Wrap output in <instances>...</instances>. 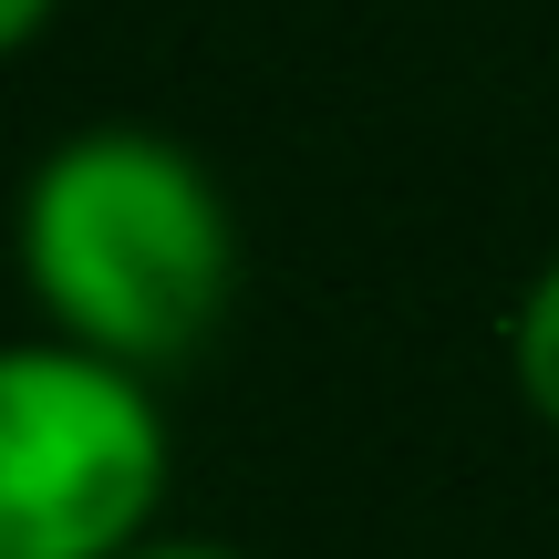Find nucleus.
<instances>
[{
  "label": "nucleus",
  "mask_w": 559,
  "mask_h": 559,
  "mask_svg": "<svg viewBox=\"0 0 559 559\" xmlns=\"http://www.w3.org/2000/svg\"><path fill=\"white\" fill-rule=\"evenodd\" d=\"M21 290L41 332L177 373L239 300V218L198 145L166 124H73L21 177Z\"/></svg>",
  "instance_id": "1"
},
{
  "label": "nucleus",
  "mask_w": 559,
  "mask_h": 559,
  "mask_svg": "<svg viewBox=\"0 0 559 559\" xmlns=\"http://www.w3.org/2000/svg\"><path fill=\"white\" fill-rule=\"evenodd\" d=\"M177 425L156 373L21 332L0 353V559H124L166 539Z\"/></svg>",
  "instance_id": "2"
},
{
  "label": "nucleus",
  "mask_w": 559,
  "mask_h": 559,
  "mask_svg": "<svg viewBox=\"0 0 559 559\" xmlns=\"http://www.w3.org/2000/svg\"><path fill=\"white\" fill-rule=\"evenodd\" d=\"M508 383H519V404L559 436V249L528 270L519 311H508Z\"/></svg>",
  "instance_id": "3"
},
{
  "label": "nucleus",
  "mask_w": 559,
  "mask_h": 559,
  "mask_svg": "<svg viewBox=\"0 0 559 559\" xmlns=\"http://www.w3.org/2000/svg\"><path fill=\"white\" fill-rule=\"evenodd\" d=\"M52 11L62 0H0V52H32V41L52 32Z\"/></svg>",
  "instance_id": "4"
},
{
  "label": "nucleus",
  "mask_w": 559,
  "mask_h": 559,
  "mask_svg": "<svg viewBox=\"0 0 559 559\" xmlns=\"http://www.w3.org/2000/svg\"><path fill=\"white\" fill-rule=\"evenodd\" d=\"M124 559H249V549H228V539H177V528H166V539L124 549Z\"/></svg>",
  "instance_id": "5"
}]
</instances>
